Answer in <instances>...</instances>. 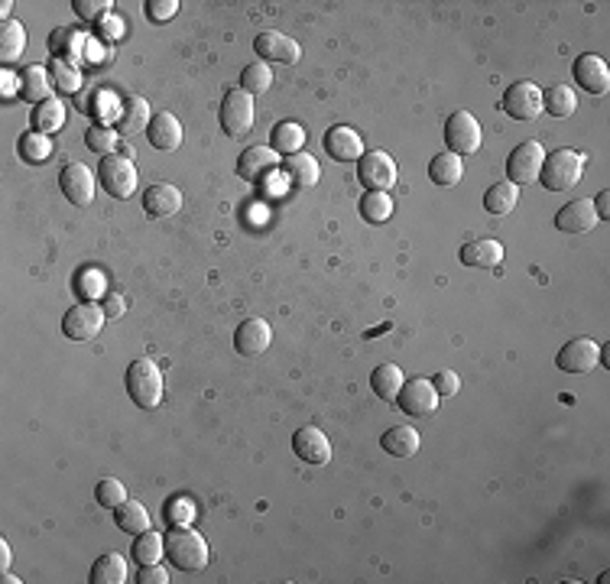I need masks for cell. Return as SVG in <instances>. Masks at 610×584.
<instances>
[{"mask_svg": "<svg viewBox=\"0 0 610 584\" xmlns=\"http://www.w3.org/2000/svg\"><path fill=\"white\" fill-rule=\"evenodd\" d=\"M166 558L179 572H202L208 565V542L189 526H173L166 532Z\"/></svg>", "mask_w": 610, "mask_h": 584, "instance_id": "1", "label": "cell"}, {"mask_svg": "<svg viewBox=\"0 0 610 584\" xmlns=\"http://www.w3.org/2000/svg\"><path fill=\"white\" fill-rule=\"evenodd\" d=\"M582 175H584V156L562 146L555 153H546L539 182H542L546 192H568V189H574V185L582 182Z\"/></svg>", "mask_w": 610, "mask_h": 584, "instance_id": "2", "label": "cell"}, {"mask_svg": "<svg viewBox=\"0 0 610 584\" xmlns=\"http://www.w3.org/2000/svg\"><path fill=\"white\" fill-rule=\"evenodd\" d=\"M124 384H127L130 400L137 402L140 410H157L159 402H163V374H159V367L153 361H147V357H140V361H133L127 367Z\"/></svg>", "mask_w": 610, "mask_h": 584, "instance_id": "3", "label": "cell"}, {"mask_svg": "<svg viewBox=\"0 0 610 584\" xmlns=\"http://www.w3.org/2000/svg\"><path fill=\"white\" fill-rule=\"evenodd\" d=\"M98 182L111 199H130L137 192V166L130 163L127 156H101L98 163Z\"/></svg>", "mask_w": 610, "mask_h": 584, "instance_id": "4", "label": "cell"}, {"mask_svg": "<svg viewBox=\"0 0 610 584\" xmlns=\"http://www.w3.org/2000/svg\"><path fill=\"white\" fill-rule=\"evenodd\" d=\"M481 124L474 120L471 110H454L445 120V143H448V153L454 156H471L481 150Z\"/></svg>", "mask_w": 610, "mask_h": 584, "instance_id": "5", "label": "cell"}, {"mask_svg": "<svg viewBox=\"0 0 610 584\" xmlns=\"http://www.w3.org/2000/svg\"><path fill=\"white\" fill-rule=\"evenodd\" d=\"M253 94L247 92H228L221 101V114H218V120H221V130L228 134V137H247L250 130H253V120H257V114H253Z\"/></svg>", "mask_w": 610, "mask_h": 584, "instance_id": "6", "label": "cell"}, {"mask_svg": "<svg viewBox=\"0 0 610 584\" xmlns=\"http://www.w3.org/2000/svg\"><path fill=\"white\" fill-rule=\"evenodd\" d=\"M104 321H108V315H104L101 305H94V302H78V305H72V309L65 312L62 335L72 341H94L101 335Z\"/></svg>", "mask_w": 610, "mask_h": 584, "instance_id": "7", "label": "cell"}, {"mask_svg": "<svg viewBox=\"0 0 610 584\" xmlns=\"http://www.w3.org/2000/svg\"><path fill=\"white\" fill-rule=\"evenodd\" d=\"M542 159H546V150H542V143H539V140H526V143H519L517 150L510 153V159H507L510 182L517 185V189H519V185L539 182Z\"/></svg>", "mask_w": 610, "mask_h": 584, "instance_id": "8", "label": "cell"}, {"mask_svg": "<svg viewBox=\"0 0 610 584\" xmlns=\"http://www.w3.org/2000/svg\"><path fill=\"white\" fill-rule=\"evenodd\" d=\"M357 179L367 192H387L397 185V163L383 150H370L357 159Z\"/></svg>", "mask_w": 610, "mask_h": 584, "instance_id": "9", "label": "cell"}, {"mask_svg": "<svg viewBox=\"0 0 610 584\" xmlns=\"http://www.w3.org/2000/svg\"><path fill=\"white\" fill-rule=\"evenodd\" d=\"M279 153L273 146H250L244 150L241 159H237V175L244 182H253V185H267L273 175L279 173Z\"/></svg>", "mask_w": 610, "mask_h": 584, "instance_id": "10", "label": "cell"}, {"mask_svg": "<svg viewBox=\"0 0 610 584\" xmlns=\"http://www.w3.org/2000/svg\"><path fill=\"white\" fill-rule=\"evenodd\" d=\"M438 393H435L432 380H422V377H416V380H406L403 384V390L397 393V406L406 416H413V419H422V416H432L435 410H438Z\"/></svg>", "mask_w": 610, "mask_h": 584, "instance_id": "11", "label": "cell"}, {"mask_svg": "<svg viewBox=\"0 0 610 584\" xmlns=\"http://www.w3.org/2000/svg\"><path fill=\"white\" fill-rule=\"evenodd\" d=\"M601 364V347L591 338H572L555 354V367L565 374H588Z\"/></svg>", "mask_w": 610, "mask_h": 584, "instance_id": "12", "label": "cell"}, {"mask_svg": "<svg viewBox=\"0 0 610 584\" xmlns=\"http://www.w3.org/2000/svg\"><path fill=\"white\" fill-rule=\"evenodd\" d=\"M503 110L513 120H536L542 114V88L536 82L510 85L503 94Z\"/></svg>", "mask_w": 610, "mask_h": 584, "instance_id": "13", "label": "cell"}, {"mask_svg": "<svg viewBox=\"0 0 610 584\" xmlns=\"http://www.w3.org/2000/svg\"><path fill=\"white\" fill-rule=\"evenodd\" d=\"M94 173L88 169L84 163H68L59 173V189H62V195L72 205H78V208H88L94 201Z\"/></svg>", "mask_w": 610, "mask_h": 584, "instance_id": "14", "label": "cell"}, {"mask_svg": "<svg viewBox=\"0 0 610 584\" xmlns=\"http://www.w3.org/2000/svg\"><path fill=\"white\" fill-rule=\"evenodd\" d=\"M253 53L260 55V62H279V65H296L299 55H302V49H299V43L293 36H286V33H273V29H267V33H260L257 39H253Z\"/></svg>", "mask_w": 610, "mask_h": 584, "instance_id": "15", "label": "cell"}, {"mask_svg": "<svg viewBox=\"0 0 610 584\" xmlns=\"http://www.w3.org/2000/svg\"><path fill=\"white\" fill-rule=\"evenodd\" d=\"M572 75H574V85H582L588 94H604L610 88V69L601 55H591V53L578 55Z\"/></svg>", "mask_w": 610, "mask_h": 584, "instance_id": "16", "label": "cell"}, {"mask_svg": "<svg viewBox=\"0 0 610 584\" xmlns=\"http://www.w3.org/2000/svg\"><path fill=\"white\" fill-rule=\"evenodd\" d=\"M273 341V328H269L267 319H244L234 331V347L241 357H257L263 354Z\"/></svg>", "mask_w": 610, "mask_h": 584, "instance_id": "17", "label": "cell"}, {"mask_svg": "<svg viewBox=\"0 0 610 584\" xmlns=\"http://www.w3.org/2000/svg\"><path fill=\"white\" fill-rule=\"evenodd\" d=\"M293 451L302 458L305 465H328L332 461V442L322 429L315 426H302V429L293 435Z\"/></svg>", "mask_w": 610, "mask_h": 584, "instance_id": "18", "label": "cell"}, {"mask_svg": "<svg viewBox=\"0 0 610 584\" xmlns=\"http://www.w3.org/2000/svg\"><path fill=\"white\" fill-rule=\"evenodd\" d=\"M598 224V211H594L591 199H574L568 201L558 215H555V228L562 234H588Z\"/></svg>", "mask_w": 610, "mask_h": 584, "instance_id": "19", "label": "cell"}, {"mask_svg": "<svg viewBox=\"0 0 610 584\" xmlns=\"http://www.w3.org/2000/svg\"><path fill=\"white\" fill-rule=\"evenodd\" d=\"M325 153L338 163H357L364 156V137L351 127H332L325 134Z\"/></svg>", "mask_w": 610, "mask_h": 584, "instance_id": "20", "label": "cell"}, {"mask_svg": "<svg viewBox=\"0 0 610 584\" xmlns=\"http://www.w3.org/2000/svg\"><path fill=\"white\" fill-rule=\"evenodd\" d=\"M147 137H149V146H157L163 153H173V150H179V143H182V124H179L176 114L159 110V114H153V120H149Z\"/></svg>", "mask_w": 610, "mask_h": 584, "instance_id": "21", "label": "cell"}, {"mask_svg": "<svg viewBox=\"0 0 610 584\" xmlns=\"http://www.w3.org/2000/svg\"><path fill=\"white\" fill-rule=\"evenodd\" d=\"M179 208H182V192H179L176 185L153 182L147 192H143V211H147L149 218H169V215H176Z\"/></svg>", "mask_w": 610, "mask_h": 584, "instance_id": "22", "label": "cell"}, {"mask_svg": "<svg viewBox=\"0 0 610 584\" xmlns=\"http://www.w3.org/2000/svg\"><path fill=\"white\" fill-rule=\"evenodd\" d=\"M458 260H462L464 266H474V270H490V266L503 264V244L494 238L468 240V244L458 250Z\"/></svg>", "mask_w": 610, "mask_h": 584, "instance_id": "23", "label": "cell"}, {"mask_svg": "<svg viewBox=\"0 0 610 584\" xmlns=\"http://www.w3.org/2000/svg\"><path fill=\"white\" fill-rule=\"evenodd\" d=\"M52 88H56V82H52V75L43 69V65H27L23 72H20V98L29 101V104H43V101L52 98Z\"/></svg>", "mask_w": 610, "mask_h": 584, "instance_id": "24", "label": "cell"}, {"mask_svg": "<svg viewBox=\"0 0 610 584\" xmlns=\"http://www.w3.org/2000/svg\"><path fill=\"white\" fill-rule=\"evenodd\" d=\"M419 445H422V438H419V432L413 426H393L380 438V448L393 458H413L419 451Z\"/></svg>", "mask_w": 610, "mask_h": 584, "instance_id": "25", "label": "cell"}, {"mask_svg": "<svg viewBox=\"0 0 610 584\" xmlns=\"http://www.w3.org/2000/svg\"><path fill=\"white\" fill-rule=\"evenodd\" d=\"M283 169H286V179L296 189H315L318 185V179H322V169H318V163H315L309 153H293L283 163Z\"/></svg>", "mask_w": 610, "mask_h": 584, "instance_id": "26", "label": "cell"}, {"mask_svg": "<svg viewBox=\"0 0 610 584\" xmlns=\"http://www.w3.org/2000/svg\"><path fill=\"white\" fill-rule=\"evenodd\" d=\"M462 175H464L462 156L438 153L432 163H429V179H432L435 185H442V189H452V185H458V182H462Z\"/></svg>", "mask_w": 610, "mask_h": 584, "instance_id": "27", "label": "cell"}, {"mask_svg": "<svg viewBox=\"0 0 610 584\" xmlns=\"http://www.w3.org/2000/svg\"><path fill=\"white\" fill-rule=\"evenodd\" d=\"M27 49V29L20 20H4L0 23V62H17Z\"/></svg>", "mask_w": 610, "mask_h": 584, "instance_id": "28", "label": "cell"}, {"mask_svg": "<svg viewBox=\"0 0 610 584\" xmlns=\"http://www.w3.org/2000/svg\"><path fill=\"white\" fill-rule=\"evenodd\" d=\"M127 581V558L121 552H104L92 565V584H124Z\"/></svg>", "mask_w": 610, "mask_h": 584, "instance_id": "29", "label": "cell"}, {"mask_svg": "<svg viewBox=\"0 0 610 584\" xmlns=\"http://www.w3.org/2000/svg\"><path fill=\"white\" fill-rule=\"evenodd\" d=\"M114 523H117V530L130 532V536H140V532L149 530V513L143 503L137 500H124L117 510H114Z\"/></svg>", "mask_w": 610, "mask_h": 584, "instance_id": "30", "label": "cell"}, {"mask_svg": "<svg viewBox=\"0 0 610 584\" xmlns=\"http://www.w3.org/2000/svg\"><path fill=\"white\" fill-rule=\"evenodd\" d=\"M149 104L143 98H127L124 108L117 110V127L121 134H140V130L149 127Z\"/></svg>", "mask_w": 610, "mask_h": 584, "instance_id": "31", "label": "cell"}, {"mask_svg": "<svg viewBox=\"0 0 610 584\" xmlns=\"http://www.w3.org/2000/svg\"><path fill=\"white\" fill-rule=\"evenodd\" d=\"M542 110L552 114V118H572L578 110V98H574L568 85H552V88L542 92Z\"/></svg>", "mask_w": 610, "mask_h": 584, "instance_id": "32", "label": "cell"}, {"mask_svg": "<svg viewBox=\"0 0 610 584\" xmlns=\"http://www.w3.org/2000/svg\"><path fill=\"white\" fill-rule=\"evenodd\" d=\"M403 384H406V377H403V370H399L397 364H380L377 370L370 374V386H373V393L383 396V400H397V393L403 390Z\"/></svg>", "mask_w": 610, "mask_h": 584, "instance_id": "33", "label": "cell"}, {"mask_svg": "<svg viewBox=\"0 0 610 584\" xmlns=\"http://www.w3.org/2000/svg\"><path fill=\"white\" fill-rule=\"evenodd\" d=\"M519 201V189L513 182H497L490 185L487 195H484V208L490 211V215H510V211L517 208Z\"/></svg>", "mask_w": 610, "mask_h": 584, "instance_id": "34", "label": "cell"}, {"mask_svg": "<svg viewBox=\"0 0 610 584\" xmlns=\"http://www.w3.org/2000/svg\"><path fill=\"white\" fill-rule=\"evenodd\" d=\"M130 552H133V558H137L140 565H153V562H159V558L166 556V536H159L153 530L140 532Z\"/></svg>", "mask_w": 610, "mask_h": 584, "instance_id": "35", "label": "cell"}, {"mask_svg": "<svg viewBox=\"0 0 610 584\" xmlns=\"http://www.w3.org/2000/svg\"><path fill=\"white\" fill-rule=\"evenodd\" d=\"M17 153L23 163H46L49 153H52V137L49 134H23L17 143Z\"/></svg>", "mask_w": 610, "mask_h": 584, "instance_id": "36", "label": "cell"}, {"mask_svg": "<svg viewBox=\"0 0 610 584\" xmlns=\"http://www.w3.org/2000/svg\"><path fill=\"white\" fill-rule=\"evenodd\" d=\"M361 215L367 224H387L393 218V199H389V192H364Z\"/></svg>", "mask_w": 610, "mask_h": 584, "instance_id": "37", "label": "cell"}, {"mask_svg": "<svg viewBox=\"0 0 610 584\" xmlns=\"http://www.w3.org/2000/svg\"><path fill=\"white\" fill-rule=\"evenodd\" d=\"M29 120H33V130H36V134H52V130H59L65 120L62 101L49 98V101H43V104H36V110H33V118Z\"/></svg>", "mask_w": 610, "mask_h": 584, "instance_id": "38", "label": "cell"}, {"mask_svg": "<svg viewBox=\"0 0 610 584\" xmlns=\"http://www.w3.org/2000/svg\"><path fill=\"white\" fill-rule=\"evenodd\" d=\"M302 143H305V130L293 120H283L273 127V150L277 153H302Z\"/></svg>", "mask_w": 610, "mask_h": 584, "instance_id": "39", "label": "cell"}, {"mask_svg": "<svg viewBox=\"0 0 610 584\" xmlns=\"http://www.w3.org/2000/svg\"><path fill=\"white\" fill-rule=\"evenodd\" d=\"M269 85H273V72H269L267 62H250L247 69L241 72V92L247 94H263L269 92Z\"/></svg>", "mask_w": 610, "mask_h": 584, "instance_id": "40", "label": "cell"}, {"mask_svg": "<svg viewBox=\"0 0 610 584\" xmlns=\"http://www.w3.org/2000/svg\"><path fill=\"white\" fill-rule=\"evenodd\" d=\"M94 500H98V507L117 510V507L127 500V491H124V484L117 477H104V481H98V487H94Z\"/></svg>", "mask_w": 610, "mask_h": 584, "instance_id": "41", "label": "cell"}, {"mask_svg": "<svg viewBox=\"0 0 610 584\" xmlns=\"http://www.w3.org/2000/svg\"><path fill=\"white\" fill-rule=\"evenodd\" d=\"M84 143H88V150H94V153L101 156H111L114 146H117V134H114L108 124H94L92 130H88V137H84Z\"/></svg>", "mask_w": 610, "mask_h": 584, "instance_id": "42", "label": "cell"}, {"mask_svg": "<svg viewBox=\"0 0 610 584\" xmlns=\"http://www.w3.org/2000/svg\"><path fill=\"white\" fill-rule=\"evenodd\" d=\"M75 13L82 20H92V23H98V20H108V13H111V0H75L72 4Z\"/></svg>", "mask_w": 610, "mask_h": 584, "instance_id": "43", "label": "cell"}, {"mask_svg": "<svg viewBox=\"0 0 610 584\" xmlns=\"http://www.w3.org/2000/svg\"><path fill=\"white\" fill-rule=\"evenodd\" d=\"M195 516V507L189 500H169L166 503V520L169 526H189Z\"/></svg>", "mask_w": 610, "mask_h": 584, "instance_id": "44", "label": "cell"}, {"mask_svg": "<svg viewBox=\"0 0 610 584\" xmlns=\"http://www.w3.org/2000/svg\"><path fill=\"white\" fill-rule=\"evenodd\" d=\"M432 386H435V393L438 396H458V390H462V377L454 374V370H438L435 374V380H432Z\"/></svg>", "mask_w": 610, "mask_h": 584, "instance_id": "45", "label": "cell"}, {"mask_svg": "<svg viewBox=\"0 0 610 584\" xmlns=\"http://www.w3.org/2000/svg\"><path fill=\"white\" fill-rule=\"evenodd\" d=\"M52 82H56V88H62V92H78V85H82V78H78V72L75 69H68L65 62H56V69H52Z\"/></svg>", "mask_w": 610, "mask_h": 584, "instance_id": "46", "label": "cell"}, {"mask_svg": "<svg viewBox=\"0 0 610 584\" xmlns=\"http://www.w3.org/2000/svg\"><path fill=\"white\" fill-rule=\"evenodd\" d=\"M68 43H75L72 29H56V33H52V39H49V49H52V55H56L59 62L72 59V46H68Z\"/></svg>", "mask_w": 610, "mask_h": 584, "instance_id": "47", "label": "cell"}, {"mask_svg": "<svg viewBox=\"0 0 610 584\" xmlns=\"http://www.w3.org/2000/svg\"><path fill=\"white\" fill-rule=\"evenodd\" d=\"M176 10H179V0H149V4H147L149 20H157V23H163V20H169V17H176Z\"/></svg>", "mask_w": 610, "mask_h": 584, "instance_id": "48", "label": "cell"}, {"mask_svg": "<svg viewBox=\"0 0 610 584\" xmlns=\"http://www.w3.org/2000/svg\"><path fill=\"white\" fill-rule=\"evenodd\" d=\"M137 584H166L169 575H166V568H159V562H153V565H143L140 568V575L133 578Z\"/></svg>", "mask_w": 610, "mask_h": 584, "instance_id": "49", "label": "cell"}, {"mask_svg": "<svg viewBox=\"0 0 610 584\" xmlns=\"http://www.w3.org/2000/svg\"><path fill=\"white\" fill-rule=\"evenodd\" d=\"M101 309H104V315H108V321L121 319V315H124V299H121V296H114V292H108V296H104V302H101Z\"/></svg>", "mask_w": 610, "mask_h": 584, "instance_id": "50", "label": "cell"}, {"mask_svg": "<svg viewBox=\"0 0 610 584\" xmlns=\"http://www.w3.org/2000/svg\"><path fill=\"white\" fill-rule=\"evenodd\" d=\"M101 292V273H94V270H88L82 280V296H88V299H94Z\"/></svg>", "mask_w": 610, "mask_h": 584, "instance_id": "51", "label": "cell"}, {"mask_svg": "<svg viewBox=\"0 0 610 584\" xmlns=\"http://www.w3.org/2000/svg\"><path fill=\"white\" fill-rule=\"evenodd\" d=\"M594 211H598V221L610 218V192H598V199L591 201Z\"/></svg>", "mask_w": 610, "mask_h": 584, "instance_id": "52", "label": "cell"}, {"mask_svg": "<svg viewBox=\"0 0 610 584\" xmlns=\"http://www.w3.org/2000/svg\"><path fill=\"white\" fill-rule=\"evenodd\" d=\"M121 33H124V23H121V20H104V36H108V39H117V36H121Z\"/></svg>", "mask_w": 610, "mask_h": 584, "instance_id": "53", "label": "cell"}, {"mask_svg": "<svg viewBox=\"0 0 610 584\" xmlns=\"http://www.w3.org/2000/svg\"><path fill=\"white\" fill-rule=\"evenodd\" d=\"M10 562H13V552H10L7 542H0V572H7Z\"/></svg>", "mask_w": 610, "mask_h": 584, "instance_id": "54", "label": "cell"}, {"mask_svg": "<svg viewBox=\"0 0 610 584\" xmlns=\"http://www.w3.org/2000/svg\"><path fill=\"white\" fill-rule=\"evenodd\" d=\"M10 7H13V4H10V0H4V4H0V17H4V20H7Z\"/></svg>", "mask_w": 610, "mask_h": 584, "instance_id": "55", "label": "cell"}, {"mask_svg": "<svg viewBox=\"0 0 610 584\" xmlns=\"http://www.w3.org/2000/svg\"><path fill=\"white\" fill-rule=\"evenodd\" d=\"M4 82H7V85H4V92H13V75H4Z\"/></svg>", "mask_w": 610, "mask_h": 584, "instance_id": "56", "label": "cell"}]
</instances>
